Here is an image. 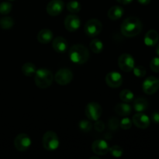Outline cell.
Returning a JSON list of instances; mask_svg holds the SVG:
<instances>
[{
	"label": "cell",
	"mask_w": 159,
	"mask_h": 159,
	"mask_svg": "<svg viewBox=\"0 0 159 159\" xmlns=\"http://www.w3.org/2000/svg\"><path fill=\"white\" fill-rule=\"evenodd\" d=\"M35 84L40 89H46L51 86L54 81V75L50 70L40 68L35 72Z\"/></svg>",
	"instance_id": "3957f363"
},
{
	"label": "cell",
	"mask_w": 159,
	"mask_h": 159,
	"mask_svg": "<svg viewBox=\"0 0 159 159\" xmlns=\"http://www.w3.org/2000/svg\"><path fill=\"white\" fill-rule=\"evenodd\" d=\"M107 15L109 18L112 20H119L124 15V9L121 6H114L109 9Z\"/></svg>",
	"instance_id": "ffe728a7"
},
{
	"label": "cell",
	"mask_w": 159,
	"mask_h": 159,
	"mask_svg": "<svg viewBox=\"0 0 159 159\" xmlns=\"http://www.w3.org/2000/svg\"><path fill=\"white\" fill-rule=\"evenodd\" d=\"M152 120L155 124H159V112H155L152 114Z\"/></svg>",
	"instance_id": "e575fe53"
},
{
	"label": "cell",
	"mask_w": 159,
	"mask_h": 159,
	"mask_svg": "<svg viewBox=\"0 0 159 159\" xmlns=\"http://www.w3.org/2000/svg\"><path fill=\"white\" fill-rule=\"evenodd\" d=\"M155 51H156V54H158V55L159 56V43L158 44V46H157L156 50H155Z\"/></svg>",
	"instance_id": "74e56055"
},
{
	"label": "cell",
	"mask_w": 159,
	"mask_h": 159,
	"mask_svg": "<svg viewBox=\"0 0 159 159\" xmlns=\"http://www.w3.org/2000/svg\"><path fill=\"white\" fill-rule=\"evenodd\" d=\"M85 33L89 37H96L101 33L102 30V25L99 20L96 19H92L87 21L85 25Z\"/></svg>",
	"instance_id": "8992f818"
},
{
	"label": "cell",
	"mask_w": 159,
	"mask_h": 159,
	"mask_svg": "<svg viewBox=\"0 0 159 159\" xmlns=\"http://www.w3.org/2000/svg\"><path fill=\"white\" fill-rule=\"evenodd\" d=\"M54 34L49 29H43L37 34V40L41 43H48L53 40Z\"/></svg>",
	"instance_id": "ac0fdd59"
},
{
	"label": "cell",
	"mask_w": 159,
	"mask_h": 159,
	"mask_svg": "<svg viewBox=\"0 0 159 159\" xmlns=\"http://www.w3.org/2000/svg\"><path fill=\"white\" fill-rule=\"evenodd\" d=\"M14 21L11 17L4 16L0 20V27L3 30H9L13 26Z\"/></svg>",
	"instance_id": "d4e9b609"
},
{
	"label": "cell",
	"mask_w": 159,
	"mask_h": 159,
	"mask_svg": "<svg viewBox=\"0 0 159 159\" xmlns=\"http://www.w3.org/2000/svg\"><path fill=\"white\" fill-rule=\"evenodd\" d=\"M94 128L96 129L97 131L102 132L103 131L104 129H105V124L102 121L100 120H96V123L94 124Z\"/></svg>",
	"instance_id": "836d02e7"
},
{
	"label": "cell",
	"mask_w": 159,
	"mask_h": 159,
	"mask_svg": "<svg viewBox=\"0 0 159 159\" xmlns=\"http://www.w3.org/2000/svg\"><path fill=\"white\" fill-rule=\"evenodd\" d=\"M81 25V20L76 15H68L65 19V27L70 32L76 31Z\"/></svg>",
	"instance_id": "4fadbf2b"
},
{
	"label": "cell",
	"mask_w": 159,
	"mask_h": 159,
	"mask_svg": "<svg viewBox=\"0 0 159 159\" xmlns=\"http://www.w3.org/2000/svg\"><path fill=\"white\" fill-rule=\"evenodd\" d=\"M118 65L122 71L129 72L134 67V59L130 54L124 53L120 56L118 59Z\"/></svg>",
	"instance_id": "9c48e42d"
},
{
	"label": "cell",
	"mask_w": 159,
	"mask_h": 159,
	"mask_svg": "<svg viewBox=\"0 0 159 159\" xmlns=\"http://www.w3.org/2000/svg\"><path fill=\"white\" fill-rule=\"evenodd\" d=\"M150 68L154 72H159V57H154L150 62Z\"/></svg>",
	"instance_id": "1f68e13d"
},
{
	"label": "cell",
	"mask_w": 159,
	"mask_h": 159,
	"mask_svg": "<svg viewBox=\"0 0 159 159\" xmlns=\"http://www.w3.org/2000/svg\"><path fill=\"white\" fill-rule=\"evenodd\" d=\"M93 124L90 120H82L79 122V127L81 130L84 132H89L92 130L93 128Z\"/></svg>",
	"instance_id": "4316f807"
},
{
	"label": "cell",
	"mask_w": 159,
	"mask_h": 159,
	"mask_svg": "<svg viewBox=\"0 0 159 159\" xmlns=\"http://www.w3.org/2000/svg\"><path fill=\"white\" fill-rule=\"evenodd\" d=\"M85 113L89 120L96 121L100 118L102 113V109L99 103L92 102L87 104L85 107Z\"/></svg>",
	"instance_id": "5b68a950"
},
{
	"label": "cell",
	"mask_w": 159,
	"mask_h": 159,
	"mask_svg": "<svg viewBox=\"0 0 159 159\" xmlns=\"http://www.w3.org/2000/svg\"><path fill=\"white\" fill-rule=\"evenodd\" d=\"M9 1H14V0H9Z\"/></svg>",
	"instance_id": "f35d334b"
},
{
	"label": "cell",
	"mask_w": 159,
	"mask_h": 159,
	"mask_svg": "<svg viewBox=\"0 0 159 159\" xmlns=\"http://www.w3.org/2000/svg\"><path fill=\"white\" fill-rule=\"evenodd\" d=\"M115 112L119 116H127L131 113V107L127 102L124 103H118L115 106Z\"/></svg>",
	"instance_id": "d6986e66"
},
{
	"label": "cell",
	"mask_w": 159,
	"mask_h": 159,
	"mask_svg": "<svg viewBox=\"0 0 159 159\" xmlns=\"http://www.w3.org/2000/svg\"><path fill=\"white\" fill-rule=\"evenodd\" d=\"M21 70L24 75L30 77L35 74V72L37 71V68L34 64L31 63V62H26L22 66Z\"/></svg>",
	"instance_id": "7402d4cb"
},
{
	"label": "cell",
	"mask_w": 159,
	"mask_h": 159,
	"mask_svg": "<svg viewBox=\"0 0 159 159\" xmlns=\"http://www.w3.org/2000/svg\"><path fill=\"white\" fill-rule=\"evenodd\" d=\"M120 126V122L117 118L113 117L109 120V127L113 130H116Z\"/></svg>",
	"instance_id": "d6a6232c"
},
{
	"label": "cell",
	"mask_w": 159,
	"mask_h": 159,
	"mask_svg": "<svg viewBox=\"0 0 159 159\" xmlns=\"http://www.w3.org/2000/svg\"><path fill=\"white\" fill-rule=\"evenodd\" d=\"M141 5H148L151 2V0H137Z\"/></svg>",
	"instance_id": "8d00e7d4"
},
{
	"label": "cell",
	"mask_w": 159,
	"mask_h": 159,
	"mask_svg": "<svg viewBox=\"0 0 159 159\" xmlns=\"http://www.w3.org/2000/svg\"><path fill=\"white\" fill-rule=\"evenodd\" d=\"M133 71L134 75L138 78H143L146 75V69L143 66H141V65L134 67Z\"/></svg>",
	"instance_id": "4dcf8cb0"
},
{
	"label": "cell",
	"mask_w": 159,
	"mask_h": 159,
	"mask_svg": "<svg viewBox=\"0 0 159 159\" xmlns=\"http://www.w3.org/2000/svg\"><path fill=\"white\" fill-rule=\"evenodd\" d=\"M69 58L73 63L83 65L89 58V52L86 47L82 44H75L69 50Z\"/></svg>",
	"instance_id": "7a4b0ae2"
},
{
	"label": "cell",
	"mask_w": 159,
	"mask_h": 159,
	"mask_svg": "<svg viewBox=\"0 0 159 159\" xmlns=\"http://www.w3.org/2000/svg\"><path fill=\"white\" fill-rule=\"evenodd\" d=\"M42 144L43 148L48 151H54L58 148L59 139L57 134L54 131H48L43 134Z\"/></svg>",
	"instance_id": "277c9868"
},
{
	"label": "cell",
	"mask_w": 159,
	"mask_h": 159,
	"mask_svg": "<svg viewBox=\"0 0 159 159\" xmlns=\"http://www.w3.org/2000/svg\"><path fill=\"white\" fill-rule=\"evenodd\" d=\"M109 151H110V154H111L113 157H115V158H120V157L122 156L123 154H124V149H123L120 146L118 145L113 146V147H111L109 149Z\"/></svg>",
	"instance_id": "83f0119b"
},
{
	"label": "cell",
	"mask_w": 159,
	"mask_h": 159,
	"mask_svg": "<svg viewBox=\"0 0 159 159\" xmlns=\"http://www.w3.org/2000/svg\"><path fill=\"white\" fill-rule=\"evenodd\" d=\"M159 89V80L156 77L150 76L144 81L142 89L147 95H152L156 93Z\"/></svg>",
	"instance_id": "ba28073f"
},
{
	"label": "cell",
	"mask_w": 159,
	"mask_h": 159,
	"mask_svg": "<svg viewBox=\"0 0 159 159\" xmlns=\"http://www.w3.org/2000/svg\"><path fill=\"white\" fill-rule=\"evenodd\" d=\"M12 6L11 3L7 2H4L0 4V13L2 15H7L12 10Z\"/></svg>",
	"instance_id": "f1b7e54d"
},
{
	"label": "cell",
	"mask_w": 159,
	"mask_h": 159,
	"mask_svg": "<svg viewBox=\"0 0 159 159\" xmlns=\"http://www.w3.org/2000/svg\"><path fill=\"white\" fill-rule=\"evenodd\" d=\"M52 47L56 52L62 54L66 51L68 48V42L64 37H57L53 40Z\"/></svg>",
	"instance_id": "2e32d148"
},
{
	"label": "cell",
	"mask_w": 159,
	"mask_h": 159,
	"mask_svg": "<svg viewBox=\"0 0 159 159\" xmlns=\"http://www.w3.org/2000/svg\"><path fill=\"white\" fill-rule=\"evenodd\" d=\"M108 144L104 140H96L92 144V150L98 155H104L109 152Z\"/></svg>",
	"instance_id": "9a60e30c"
},
{
	"label": "cell",
	"mask_w": 159,
	"mask_h": 159,
	"mask_svg": "<svg viewBox=\"0 0 159 159\" xmlns=\"http://www.w3.org/2000/svg\"><path fill=\"white\" fill-rule=\"evenodd\" d=\"M120 127L123 129V130H129L132 127V121L130 118L124 117L120 122Z\"/></svg>",
	"instance_id": "f546056e"
},
{
	"label": "cell",
	"mask_w": 159,
	"mask_h": 159,
	"mask_svg": "<svg viewBox=\"0 0 159 159\" xmlns=\"http://www.w3.org/2000/svg\"><path fill=\"white\" fill-rule=\"evenodd\" d=\"M14 145L19 152H25L30 147V138L26 134H20L14 140Z\"/></svg>",
	"instance_id": "30bf717a"
},
{
	"label": "cell",
	"mask_w": 159,
	"mask_h": 159,
	"mask_svg": "<svg viewBox=\"0 0 159 159\" xmlns=\"http://www.w3.org/2000/svg\"><path fill=\"white\" fill-rule=\"evenodd\" d=\"M65 4L61 0H52L48 4L46 8L47 12L51 16H56L63 11Z\"/></svg>",
	"instance_id": "8fae6325"
},
{
	"label": "cell",
	"mask_w": 159,
	"mask_h": 159,
	"mask_svg": "<svg viewBox=\"0 0 159 159\" xmlns=\"http://www.w3.org/2000/svg\"><path fill=\"white\" fill-rule=\"evenodd\" d=\"M67 9L71 13H77L81 10V5L78 1H70L67 4Z\"/></svg>",
	"instance_id": "484cf974"
},
{
	"label": "cell",
	"mask_w": 159,
	"mask_h": 159,
	"mask_svg": "<svg viewBox=\"0 0 159 159\" xmlns=\"http://www.w3.org/2000/svg\"><path fill=\"white\" fill-rule=\"evenodd\" d=\"M148 107V102L147 99L144 98H137L134 101V108L135 111L138 113H142V112L145 111Z\"/></svg>",
	"instance_id": "44dd1931"
},
{
	"label": "cell",
	"mask_w": 159,
	"mask_h": 159,
	"mask_svg": "<svg viewBox=\"0 0 159 159\" xmlns=\"http://www.w3.org/2000/svg\"><path fill=\"white\" fill-rule=\"evenodd\" d=\"M116 1H117L119 3H120V4L128 5V4H130V3L133 0H116Z\"/></svg>",
	"instance_id": "d590c367"
},
{
	"label": "cell",
	"mask_w": 159,
	"mask_h": 159,
	"mask_svg": "<svg viewBox=\"0 0 159 159\" xmlns=\"http://www.w3.org/2000/svg\"><path fill=\"white\" fill-rule=\"evenodd\" d=\"M132 122L140 129H146L150 125V118L142 113H138L133 116Z\"/></svg>",
	"instance_id": "5bb4252c"
},
{
	"label": "cell",
	"mask_w": 159,
	"mask_h": 159,
	"mask_svg": "<svg viewBox=\"0 0 159 159\" xmlns=\"http://www.w3.org/2000/svg\"><path fill=\"white\" fill-rule=\"evenodd\" d=\"M120 30L122 34L125 37H136L142 30V23L137 17H128L124 20L121 24Z\"/></svg>",
	"instance_id": "6da1fadb"
},
{
	"label": "cell",
	"mask_w": 159,
	"mask_h": 159,
	"mask_svg": "<svg viewBox=\"0 0 159 159\" xmlns=\"http://www.w3.org/2000/svg\"><path fill=\"white\" fill-rule=\"evenodd\" d=\"M72 79L73 74L68 68H61L54 75V80L60 85H68L72 81Z\"/></svg>",
	"instance_id": "52a82bcc"
},
{
	"label": "cell",
	"mask_w": 159,
	"mask_h": 159,
	"mask_svg": "<svg viewBox=\"0 0 159 159\" xmlns=\"http://www.w3.org/2000/svg\"><path fill=\"white\" fill-rule=\"evenodd\" d=\"M158 80H159V79H158Z\"/></svg>",
	"instance_id": "ab89813d"
},
{
	"label": "cell",
	"mask_w": 159,
	"mask_h": 159,
	"mask_svg": "<svg viewBox=\"0 0 159 159\" xmlns=\"http://www.w3.org/2000/svg\"><path fill=\"white\" fill-rule=\"evenodd\" d=\"M89 47L92 51L95 53V54H99L103 50V43L99 39H94V40H92L89 44Z\"/></svg>",
	"instance_id": "603a6c76"
},
{
	"label": "cell",
	"mask_w": 159,
	"mask_h": 159,
	"mask_svg": "<svg viewBox=\"0 0 159 159\" xmlns=\"http://www.w3.org/2000/svg\"><path fill=\"white\" fill-rule=\"evenodd\" d=\"M159 39L158 33L155 30H151L144 36V41L147 46L153 47L157 44Z\"/></svg>",
	"instance_id": "e0dca14e"
},
{
	"label": "cell",
	"mask_w": 159,
	"mask_h": 159,
	"mask_svg": "<svg viewBox=\"0 0 159 159\" xmlns=\"http://www.w3.org/2000/svg\"><path fill=\"white\" fill-rule=\"evenodd\" d=\"M106 82L111 88H118L122 85L123 77L117 71H111L106 76Z\"/></svg>",
	"instance_id": "7c38bea8"
},
{
	"label": "cell",
	"mask_w": 159,
	"mask_h": 159,
	"mask_svg": "<svg viewBox=\"0 0 159 159\" xmlns=\"http://www.w3.org/2000/svg\"><path fill=\"white\" fill-rule=\"evenodd\" d=\"M120 99L123 102L129 103V102H132L134 100V93L130 90L124 89L120 93Z\"/></svg>",
	"instance_id": "cb8c5ba5"
}]
</instances>
